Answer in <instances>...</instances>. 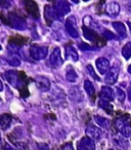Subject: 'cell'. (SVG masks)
<instances>
[{"label": "cell", "mask_w": 131, "mask_h": 150, "mask_svg": "<svg viewBox=\"0 0 131 150\" xmlns=\"http://www.w3.org/2000/svg\"><path fill=\"white\" fill-rule=\"evenodd\" d=\"M129 120H130L129 114H124L120 118H117L115 120V127H116V129L126 138L131 136V127L128 123Z\"/></svg>", "instance_id": "6da1fadb"}, {"label": "cell", "mask_w": 131, "mask_h": 150, "mask_svg": "<svg viewBox=\"0 0 131 150\" xmlns=\"http://www.w3.org/2000/svg\"><path fill=\"white\" fill-rule=\"evenodd\" d=\"M6 24L18 30H24L26 28V22L24 18L17 15L15 13H8V16L6 17Z\"/></svg>", "instance_id": "7a4b0ae2"}, {"label": "cell", "mask_w": 131, "mask_h": 150, "mask_svg": "<svg viewBox=\"0 0 131 150\" xmlns=\"http://www.w3.org/2000/svg\"><path fill=\"white\" fill-rule=\"evenodd\" d=\"M47 54H48V50L45 46L32 45L30 47V56L35 61L44 60L47 57Z\"/></svg>", "instance_id": "3957f363"}, {"label": "cell", "mask_w": 131, "mask_h": 150, "mask_svg": "<svg viewBox=\"0 0 131 150\" xmlns=\"http://www.w3.org/2000/svg\"><path fill=\"white\" fill-rule=\"evenodd\" d=\"M53 8L60 17L69 13L70 11H71L70 4L68 3V1H66V0H57V1L53 2Z\"/></svg>", "instance_id": "277c9868"}, {"label": "cell", "mask_w": 131, "mask_h": 150, "mask_svg": "<svg viewBox=\"0 0 131 150\" xmlns=\"http://www.w3.org/2000/svg\"><path fill=\"white\" fill-rule=\"evenodd\" d=\"M119 70H120V67L119 65H113L110 68V71L106 73V76L104 78V81H106V84L109 86H112L118 79V75H119Z\"/></svg>", "instance_id": "5b68a950"}, {"label": "cell", "mask_w": 131, "mask_h": 150, "mask_svg": "<svg viewBox=\"0 0 131 150\" xmlns=\"http://www.w3.org/2000/svg\"><path fill=\"white\" fill-rule=\"evenodd\" d=\"M66 30L69 33V35L73 38L79 37V33H78L77 27H76V20L74 17H69L66 20V24H64Z\"/></svg>", "instance_id": "8992f818"}, {"label": "cell", "mask_w": 131, "mask_h": 150, "mask_svg": "<svg viewBox=\"0 0 131 150\" xmlns=\"http://www.w3.org/2000/svg\"><path fill=\"white\" fill-rule=\"evenodd\" d=\"M49 65L52 68H58L62 65V59L60 57V50L55 47L49 56Z\"/></svg>", "instance_id": "52a82bcc"}, {"label": "cell", "mask_w": 131, "mask_h": 150, "mask_svg": "<svg viewBox=\"0 0 131 150\" xmlns=\"http://www.w3.org/2000/svg\"><path fill=\"white\" fill-rule=\"evenodd\" d=\"M78 150H95V143L92 139L86 137H83L77 145Z\"/></svg>", "instance_id": "ba28073f"}, {"label": "cell", "mask_w": 131, "mask_h": 150, "mask_svg": "<svg viewBox=\"0 0 131 150\" xmlns=\"http://www.w3.org/2000/svg\"><path fill=\"white\" fill-rule=\"evenodd\" d=\"M26 11L27 13L31 16L34 19H39L40 17V13H39V8H38V5L35 1H26Z\"/></svg>", "instance_id": "9c48e42d"}, {"label": "cell", "mask_w": 131, "mask_h": 150, "mask_svg": "<svg viewBox=\"0 0 131 150\" xmlns=\"http://www.w3.org/2000/svg\"><path fill=\"white\" fill-rule=\"evenodd\" d=\"M95 65H96V68H97L98 72L100 74L104 75L110 71V62H109L108 59L106 58H98L97 60L95 61Z\"/></svg>", "instance_id": "30bf717a"}, {"label": "cell", "mask_w": 131, "mask_h": 150, "mask_svg": "<svg viewBox=\"0 0 131 150\" xmlns=\"http://www.w3.org/2000/svg\"><path fill=\"white\" fill-rule=\"evenodd\" d=\"M35 84L41 92H47L50 88V80L45 76H37L35 78Z\"/></svg>", "instance_id": "8fae6325"}, {"label": "cell", "mask_w": 131, "mask_h": 150, "mask_svg": "<svg viewBox=\"0 0 131 150\" xmlns=\"http://www.w3.org/2000/svg\"><path fill=\"white\" fill-rule=\"evenodd\" d=\"M44 17H45V21L48 25H51V23L54 20H57V17H60L55 11H54L53 7L49 6V5H46L45 9H44Z\"/></svg>", "instance_id": "7c38bea8"}, {"label": "cell", "mask_w": 131, "mask_h": 150, "mask_svg": "<svg viewBox=\"0 0 131 150\" xmlns=\"http://www.w3.org/2000/svg\"><path fill=\"white\" fill-rule=\"evenodd\" d=\"M104 13L110 17H116L120 13V5L117 2H109L104 5Z\"/></svg>", "instance_id": "4fadbf2b"}, {"label": "cell", "mask_w": 131, "mask_h": 150, "mask_svg": "<svg viewBox=\"0 0 131 150\" xmlns=\"http://www.w3.org/2000/svg\"><path fill=\"white\" fill-rule=\"evenodd\" d=\"M100 99L102 100H106L108 102H112L115 100V92L113 88H111L108 86H104L102 88V92L99 94Z\"/></svg>", "instance_id": "5bb4252c"}, {"label": "cell", "mask_w": 131, "mask_h": 150, "mask_svg": "<svg viewBox=\"0 0 131 150\" xmlns=\"http://www.w3.org/2000/svg\"><path fill=\"white\" fill-rule=\"evenodd\" d=\"M86 134H87V137L94 140H99L102 137V131L98 129L97 127H94V125H88L87 129H86Z\"/></svg>", "instance_id": "9a60e30c"}, {"label": "cell", "mask_w": 131, "mask_h": 150, "mask_svg": "<svg viewBox=\"0 0 131 150\" xmlns=\"http://www.w3.org/2000/svg\"><path fill=\"white\" fill-rule=\"evenodd\" d=\"M82 30H83L84 37H85L87 40H89V41L95 42L96 39L99 37V36L97 35V33H95L93 30L90 29V28H88V27H86V26H83V27H82Z\"/></svg>", "instance_id": "2e32d148"}, {"label": "cell", "mask_w": 131, "mask_h": 150, "mask_svg": "<svg viewBox=\"0 0 131 150\" xmlns=\"http://www.w3.org/2000/svg\"><path fill=\"white\" fill-rule=\"evenodd\" d=\"M69 95H70V98L73 101H75V102H81V101L83 100L82 93H81V91L79 90L78 86H74V88H70Z\"/></svg>", "instance_id": "e0dca14e"}, {"label": "cell", "mask_w": 131, "mask_h": 150, "mask_svg": "<svg viewBox=\"0 0 131 150\" xmlns=\"http://www.w3.org/2000/svg\"><path fill=\"white\" fill-rule=\"evenodd\" d=\"M84 90L88 94V96L91 98V100L94 101V99H95V88H94L93 83L90 80L86 79L84 81Z\"/></svg>", "instance_id": "ac0fdd59"}, {"label": "cell", "mask_w": 131, "mask_h": 150, "mask_svg": "<svg viewBox=\"0 0 131 150\" xmlns=\"http://www.w3.org/2000/svg\"><path fill=\"white\" fill-rule=\"evenodd\" d=\"M11 120H13V117H11V114H7V113L2 114L0 116V129H3V131L6 129L11 125Z\"/></svg>", "instance_id": "d6986e66"}, {"label": "cell", "mask_w": 131, "mask_h": 150, "mask_svg": "<svg viewBox=\"0 0 131 150\" xmlns=\"http://www.w3.org/2000/svg\"><path fill=\"white\" fill-rule=\"evenodd\" d=\"M113 27H114L115 31H116L122 38H125L127 36L126 28H125V25L123 23H121V22H114V23H113Z\"/></svg>", "instance_id": "ffe728a7"}, {"label": "cell", "mask_w": 131, "mask_h": 150, "mask_svg": "<svg viewBox=\"0 0 131 150\" xmlns=\"http://www.w3.org/2000/svg\"><path fill=\"white\" fill-rule=\"evenodd\" d=\"M64 54H66V58L71 59L74 62H77L78 59H79L78 52L74 50V47H72V46H70V45H68L67 47H66V52H64Z\"/></svg>", "instance_id": "44dd1931"}, {"label": "cell", "mask_w": 131, "mask_h": 150, "mask_svg": "<svg viewBox=\"0 0 131 150\" xmlns=\"http://www.w3.org/2000/svg\"><path fill=\"white\" fill-rule=\"evenodd\" d=\"M94 119H95L96 123H97L100 127H102V129H110L111 121L109 120V119L104 118V117H102V116H97V115L94 116Z\"/></svg>", "instance_id": "7402d4cb"}, {"label": "cell", "mask_w": 131, "mask_h": 150, "mask_svg": "<svg viewBox=\"0 0 131 150\" xmlns=\"http://www.w3.org/2000/svg\"><path fill=\"white\" fill-rule=\"evenodd\" d=\"M77 77H78V76H77V73H76V71L74 70L71 66L68 67L67 71H66V78H67L68 81L75 82L76 80H77Z\"/></svg>", "instance_id": "603a6c76"}, {"label": "cell", "mask_w": 131, "mask_h": 150, "mask_svg": "<svg viewBox=\"0 0 131 150\" xmlns=\"http://www.w3.org/2000/svg\"><path fill=\"white\" fill-rule=\"evenodd\" d=\"M9 42H11L13 45H23V44L26 43V38L22 37L20 35H17V36H13V37L9 38Z\"/></svg>", "instance_id": "cb8c5ba5"}, {"label": "cell", "mask_w": 131, "mask_h": 150, "mask_svg": "<svg viewBox=\"0 0 131 150\" xmlns=\"http://www.w3.org/2000/svg\"><path fill=\"white\" fill-rule=\"evenodd\" d=\"M98 104H99V106L102 107L106 113H109V114H112L113 113V106L110 104V102H108V101H106V100H102V99H99Z\"/></svg>", "instance_id": "d4e9b609"}, {"label": "cell", "mask_w": 131, "mask_h": 150, "mask_svg": "<svg viewBox=\"0 0 131 150\" xmlns=\"http://www.w3.org/2000/svg\"><path fill=\"white\" fill-rule=\"evenodd\" d=\"M122 56L125 58V60H129L131 58V42H128L123 46Z\"/></svg>", "instance_id": "484cf974"}, {"label": "cell", "mask_w": 131, "mask_h": 150, "mask_svg": "<svg viewBox=\"0 0 131 150\" xmlns=\"http://www.w3.org/2000/svg\"><path fill=\"white\" fill-rule=\"evenodd\" d=\"M115 94H116V98L118 99V101L120 103H123L125 101V97H126V95H125L124 91L121 90L120 88H115Z\"/></svg>", "instance_id": "4316f807"}, {"label": "cell", "mask_w": 131, "mask_h": 150, "mask_svg": "<svg viewBox=\"0 0 131 150\" xmlns=\"http://www.w3.org/2000/svg\"><path fill=\"white\" fill-rule=\"evenodd\" d=\"M7 63H8L11 66L18 67V66H20V65H21V60H20L17 56H13V57H9V58H7Z\"/></svg>", "instance_id": "83f0119b"}, {"label": "cell", "mask_w": 131, "mask_h": 150, "mask_svg": "<svg viewBox=\"0 0 131 150\" xmlns=\"http://www.w3.org/2000/svg\"><path fill=\"white\" fill-rule=\"evenodd\" d=\"M15 150H29V147L28 145L25 143V142H15Z\"/></svg>", "instance_id": "f1b7e54d"}, {"label": "cell", "mask_w": 131, "mask_h": 150, "mask_svg": "<svg viewBox=\"0 0 131 150\" xmlns=\"http://www.w3.org/2000/svg\"><path fill=\"white\" fill-rule=\"evenodd\" d=\"M86 68H87L88 72L90 73V75H91L92 77H93L95 80H98V81H99V80H100V78L98 77L97 75L95 74V72H94V70H93V68H92V66H91V65H87V67H86Z\"/></svg>", "instance_id": "f546056e"}, {"label": "cell", "mask_w": 131, "mask_h": 150, "mask_svg": "<svg viewBox=\"0 0 131 150\" xmlns=\"http://www.w3.org/2000/svg\"><path fill=\"white\" fill-rule=\"evenodd\" d=\"M96 45L98 46V47H100V46H104L106 44V39L104 37H98L97 39H96L95 41Z\"/></svg>", "instance_id": "4dcf8cb0"}, {"label": "cell", "mask_w": 131, "mask_h": 150, "mask_svg": "<svg viewBox=\"0 0 131 150\" xmlns=\"http://www.w3.org/2000/svg\"><path fill=\"white\" fill-rule=\"evenodd\" d=\"M79 47L81 48L82 50H91L92 47L89 45V44L85 43V42H82V43H79Z\"/></svg>", "instance_id": "1f68e13d"}, {"label": "cell", "mask_w": 131, "mask_h": 150, "mask_svg": "<svg viewBox=\"0 0 131 150\" xmlns=\"http://www.w3.org/2000/svg\"><path fill=\"white\" fill-rule=\"evenodd\" d=\"M37 150H50L49 147H48L47 144L45 143H39L37 145Z\"/></svg>", "instance_id": "d6a6232c"}, {"label": "cell", "mask_w": 131, "mask_h": 150, "mask_svg": "<svg viewBox=\"0 0 131 150\" xmlns=\"http://www.w3.org/2000/svg\"><path fill=\"white\" fill-rule=\"evenodd\" d=\"M20 93H21V96L23 97V98H27V97L29 96V92H28L27 86H25V88H23L22 90H20Z\"/></svg>", "instance_id": "836d02e7"}, {"label": "cell", "mask_w": 131, "mask_h": 150, "mask_svg": "<svg viewBox=\"0 0 131 150\" xmlns=\"http://www.w3.org/2000/svg\"><path fill=\"white\" fill-rule=\"evenodd\" d=\"M60 150H74V148L72 143H66L64 145L62 146V149Z\"/></svg>", "instance_id": "e575fe53"}, {"label": "cell", "mask_w": 131, "mask_h": 150, "mask_svg": "<svg viewBox=\"0 0 131 150\" xmlns=\"http://www.w3.org/2000/svg\"><path fill=\"white\" fill-rule=\"evenodd\" d=\"M104 38H106V40H108V39H113V38H115V35H114V34L111 33L110 31H106V32H104Z\"/></svg>", "instance_id": "d590c367"}, {"label": "cell", "mask_w": 131, "mask_h": 150, "mask_svg": "<svg viewBox=\"0 0 131 150\" xmlns=\"http://www.w3.org/2000/svg\"><path fill=\"white\" fill-rule=\"evenodd\" d=\"M5 150H15V149H13V148H11V146H8L6 144V145H5Z\"/></svg>", "instance_id": "8d00e7d4"}, {"label": "cell", "mask_w": 131, "mask_h": 150, "mask_svg": "<svg viewBox=\"0 0 131 150\" xmlns=\"http://www.w3.org/2000/svg\"><path fill=\"white\" fill-rule=\"evenodd\" d=\"M128 96H129V100L131 101V86H130V88H129V94H128Z\"/></svg>", "instance_id": "74e56055"}, {"label": "cell", "mask_w": 131, "mask_h": 150, "mask_svg": "<svg viewBox=\"0 0 131 150\" xmlns=\"http://www.w3.org/2000/svg\"><path fill=\"white\" fill-rule=\"evenodd\" d=\"M2 90H3V83H2V81L0 80V92H1Z\"/></svg>", "instance_id": "f35d334b"}, {"label": "cell", "mask_w": 131, "mask_h": 150, "mask_svg": "<svg viewBox=\"0 0 131 150\" xmlns=\"http://www.w3.org/2000/svg\"><path fill=\"white\" fill-rule=\"evenodd\" d=\"M128 26H129V29H130V32H131V22H128Z\"/></svg>", "instance_id": "ab89813d"}, {"label": "cell", "mask_w": 131, "mask_h": 150, "mask_svg": "<svg viewBox=\"0 0 131 150\" xmlns=\"http://www.w3.org/2000/svg\"><path fill=\"white\" fill-rule=\"evenodd\" d=\"M128 72H129V73H130V74H131V65H130V66L128 67Z\"/></svg>", "instance_id": "60d3db41"}, {"label": "cell", "mask_w": 131, "mask_h": 150, "mask_svg": "<svg viewBox=\"0 0 131 150\" xmlns=\"http://www.w3.org/2000/svg\"><path fill=\"white\" fill-rule=\"evenodd\" d=\"M128 7H129V8H128V11L131 13V4H129V5H128Z\"/></svg>", "instance_id": "b9f144b4"}, {"label": "cell", "mask_w": 131, "mask_h": 150, "mask_svg": "<svg viewBox=\"0 0 131 150\" xmlns=\"http://www.w3.org/2000/svg\"><path fill=\"white\" fill-rule=\"evenodd\" d=\"M1 142H2V140H1V136H0V146H1Z\"/></svg>", "instance_id": "7bdbcfd3"}, {"label": "cell", "mask_w": 131, "mask_h": 150, "mask_svg": "<svg viewBox=\"0 0 131 150\" xmlns=\"http://www.w3.org/2000/svg\"><path fill=\"white\" fill-rule=\"evenodd\" d=\"M0 50H1V45H0Z\"/></svg>", "instance_id": "ee69618b"}]
</instances>
